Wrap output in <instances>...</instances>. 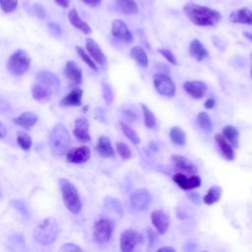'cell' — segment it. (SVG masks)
Here are the masks:
<instances>
[{
    "label": "cell",
    "mask_w": 252,
    "mask_h": 252,
    "mask_svg": "<svg viewBox=\"0 0 252 252\" xmlns=\"http://www.w3.org/2000/svg\"><path fill=\"white\" fill-rule=\"evenodd\" d=\"M183 13L190 22L199 27H214L221 20V15L217 10L195 3L185 4Z\"/></svg>",
    "instance_id": "1"
},
{
    "label": "cell",
    "mask_w": 252,
    "mask_h": 252,
    "mask_svg": "<svg viewBox=\"0 0 252 252\" xmlns=\"http://www.w3.org/2000/svg\"><path fill=\"white\" fill-rule=\"evenodd\" d=\"M71 138L65 125L57 123L49 134V146L51 153L56 157H62L70 150Z\"/></svg>",
    "instance_id": "2"
},
{
    "label": "cell",
    "mask_w": 252,
    "mask_h": 252,
    "mask_svg": "<svg viewBox=\"0 0 252 252\" xmlns=\"http://www.w3.org/2000/svg\"><path fill=\"white\" fill-rule=\"evenodd\" d=\"M59 226L55 219L46 218L42 220L34 228L33 237L41 245H48L55 241Z\"/></svg>",
    "instance_id": "3"
},
{
    "label": "cell",
    "mask_w": 252,
    "mask_h": 252,
    "mask_svg": "<svg viewBox=\"0 0 252 252\" xmlns=\"http://www.w3.org/2000/svg\"><path fill=\"white\" fill-rule=\"evenodd\" d=\"M59 187L66 208L75 215L79 214L82 210V202L75 185L65 178H60Z\"/></svg>",
    "instance_id": "4"
},
{
    "label": "cell",
    "mask_w": 252,
    "mask_h": 252,
    "mask_svg": "<svg viewBox=\"0 0 252 252\" xmlns=\"http://www.w3.org/2000/svg\"><path fill=\"white\" fill-rule=\"evenodd\" d=\"M31 64V57L23 49H17L9 57L7 63L8 71L14 76H22L28 72Z\"/></svg>",
    "instance_id": "5"
},
{
    "label": "cell",
    "mask_w": 252,
    "mask_h": 252,
    "mask_svg": "<svg viewBox=\"0 0 252 252\" xmlns=\"http://www.w3.org/2000/svg\"><path fill=\"white\" fill-rule=\"evenodd\" d=\"M114 226L113 220L109 219L98 220L94 227V240L98 244L106 243L111 238Z\"/></svg>",
    "instance_id": "6"
},
{
    "label": "cell",
    "mask_w": 252,
    "mask_h": 252,
    "mask_svg": "<svg viewBox=\"0 0 252 252\" xmlns=\"http://www.w3.org/2000/svg\"><path fill=\"white\" fill-rule=\"evenodd\" d=\"M143 243L144 236L135 229H126L120 235V249L122 252H133L137 245Z\"/></svg>",
    "instance_id": "7"
},
{
    "label": "cell",
    "mask_w": 252,
    "mask_h": 252,
    "mask_svg": "<svg viewBox=\"0 0 252 252\" xmlns=\"http://www.w3.org/2000/svg\"><path fill=\"white\" fill-rule=\"evenodd\" d=\"M154 86L158 93L163 96L172 97L175 95L176 87L168 75L158 73L154 75Z\"/></svg>",
    "instance_id": "8"
},
{
    "label": "cell",
    "mask_w": 252,
    "mask_h": 252,
    "mask_svg": "<svg viewBox=\"0 0 252 252\" xmlns=\"http://www.w3.org/2000/svg\"><path fill=\"white\" fill-rule=\"evenodd\" d=\"M111 33L118 40L130 44L133 42L134 37L127 25L122 20H113L111 25Z\"/></svg>",
    "instance_id": "9"
},
{
    "label": "cell",
    "mask_w": 252,
    "mask_h": 252,
    "mask_svg": "<svg viewBox=\"0 0 252 252\" xmlns=\"http://www.w3.org/2000/svg\"><path fill=\"white\" fill-rule=\"evenodd\" d=\"M151 200V194L146 189H138L134 191L130 196V204L132 208H134L137 211L148 210Z\"/></svg>",
    "instance_id": "10"
},
{
    "label": "cell",
    "mask_w": 252,
    "mask_h": 252,
    "mask_svg": "<svg viewBox=\"0 0 252 252\" xmlns=\"http://www.w3.org/2000/svg\"><path fill=\"white\" fill-rule=\"evenodd\" d=\"M91 158V150L87 146L72 148L66 154V158L71 163H84Z\"/></svg>",
    "instance_id": "11"
},
{
    "label": "cell",
    "mask_w": 252,
    "mask_h": 252,
    "mask_svg": "<svg viewBox=\"0 0 252 252\" xmlns=\"http://www.w3.org/2000/svg\"><path fill=\"white\" fill-rule=\"evenodd\" d=\"M35 79L38 84L48 88L52 92H57L60 87L59 79L55 76V74L49 71H40L36 73Z\"/></svg>",
    "instance_id": "12"
},
{
    "label": "cell",
    "mask_w": 252,
    "mask_h": 252,
    "mask_svg": "<svg viewBox=\"0 0 252 252\" xmlns=\"http://www.w3.org/2000/svg\"><path fill=\"white\" fill-rule=\"evenodd\" d=\"M86 48L90 53V55L92 56V58L94 60V62H96L101 66L106 64L107 57L103 53V51L101 50V48L99 47V45L96 43L95 40H94L91 37L86 38Z\"/></svg>",
    "instance_id": "13"
},
{
    "label": "cell",
    "mask_w": 252,
    "mask_h": 252,
    "mask_svg": "<svg viewBox=\"0 0 252 252\" xmlns=\"http://www.w3.org/2000/svg\"><path fill=\"white\" fill-rule=\"evenodd\" d=\"M183 89L195 99L202 98L207 93V85L202 81H187L184 83Z\"/></svg>",
    "instance_id": "14"
},
{
    "label": "cell",
    "mask_w": 252,
    "mask_h": 252,
    "mask_svg": "<svg viewBox=\"0 0 252 252\" xmlns=\"http://www.w3.org/2000/svg\"><path fill=\"white\" fill-rule=\"evenodd\" d=\"M90 124L87 118L80 117L75 120V127L73 129L74 136L81 142H90L91 135L89 133Z\"/></svg>",
    "instance_id": "15"
},
{
    "label": "cell",
    "mask_w": 252,
    "mask_h": 252,
    "mask_svg": "<svg viewBox=\"0 0 252 252\" xmlns=\"http://www.w3.org/2000/svg\"><path fill=\"white\" fill-rule=\"evenodd\" d=\"M171 160L173 161V163L176 166V168L181 170L182 172L194 175L198 171L197 166L189 158H187L184 156L172 155L171 156Z\"/></svg>",
    "instance_id": "16"
},
{
    "label": "cell",
    "mask_w": 252,
    "mask_h": 252,
    "mask_svg": "<svg viewBox=\"0 0 252 252\" xmlns=\"http://www.w3.org/2000/svg\"><path fill=\"white\" fill-rule=\"evenodd\" d=\"M151 220L158 234H163L167 231L169 226V219L161 211H153L151 214Z\"/></svg>",
    "instance_id": "17"
},
{
    "label": "cell",
    "mask_w": 252,
    "mask_h": 252,
    "mask_svg": "<svg viewBox=\"0 0 252 252\" xmlns=\"http://www.w3.org/2000/svg\"><path fill=\"white\" fill-rule=\"evenodd\" d=\"M65 76L69 81L75 85H80L83 82V73L82 70L74 61H68L64 69Z\"/></svg>",
    "instance_id": "18"
},
{
    "label": "cell",
    "mask_w": 252,
    "mask_h": 252,
    "mask_svg": "<svg viewBox=\"0 0 252 252\" xmlns=\"http://www.w3.org/2000/svg\"><path fill=\"white\" fill-rule=\"evenodd\" d=\"M82 96L83 90L76 88L73 89L70 93H68L59 102L60 106L68 107V106H80L82 104Z\"/></svg>",
    "instance_id": "19"
},
{
    "label": "cell",
    "mask_w": 252,
    "mask_h": 252,
    "mask_svg": "<svg viewBox=\"0 0 252 252\" xmlns=\"http://www.w3.org/2000/svg\"><path fill=\"white\" fill-rule=\"evenodd\" d=\"M229 21L236 24L252 25V11L248 8L234 10L229 15Z\"/></svg>",
    "instance_id": "20"
},
{
    "label": "cell",
    "mask_w": 252,
    "mask_h": 252,
    "mask_svg": "<svg viewBox=\"0 0 252 252\" xmlns=\"http://www.w3.org/2000/svg\"><path fill=\"white\" fill-rule=\"evenodd\" d=\"M95 150L101 158H113L115 156L111 142L105 136H100L98 138L97 144L95 146Z\"/></svg>",
    "instance_id": "21"
},
{
    "label": "cell",
    "mask_w": 252,
    "mask_h": 252,
    "mask_svg": "<svg viewBox=\"0 0 252 252\" xmlns=\"http://www.w3.org/2000/svg\"><path fill=\"white\" fill-rule=\"evenodd\" d=\"M68 20L70 24L75 27L77 30L81 31L85 34H90L92 33V28L90 27L89 24L84 22L81 17L78 15L76 9H71L68 13Z\"/></svg>",
    "instance_id": "22"
},
{
    "label": "cell",
    "mask_w": 252,
    "mask_h": 252,
    "mask_svg": "<svg viewBox=\"0 0 252 252\" xmlns=\"http://www.w3.org/2000/svg\"><path fill=\"white\" fill-rule=\"evenodd\" d=\"M38 120V116L34 112L27 111L13 119V122L16 125L24 127L26 129H31Z\"/></svg>",
    "instance_id": "23"
},
{
    "label": "cell",
    "mask_w": 252,
    "mask_h": 252,
    "mask_svg": "<svg viewBox=\"0 0 252 252\" xmlns=\"http://www.w3.org/2000/svg\"><path fill=\"white\" fill-rule=\"evenodd\" d=\"M215 140L219 146L220 151L221 152L222 156L227 160H233L234 159V151L233 147L225 140V138L222 136V134H216Z\"/></svg>",
    "instance_id": "24"
},
{
    "label": "cell",
    "mask_w": 252,
    "mask_h": 252,
    "mask_svg": "<svg viewBox=\"0 0 252 252\" xmlns=\"http://www.w3.org/2000/svg\"><path fill=\"white\" fill-rule=\"evenodd\" d=\"M189 53H190L191 57H193L197 61L204 60L208 56V54H209L208 50L205 48L203 43L199 39H197V38L193 39L190 42Z\"/></svg>",
    "instance_id": "25"
},
{
    "label": "cell",
    "mask_w": 252,
    "mask_h": 252,
    "mask_svg": "<svg viewBox=\"0 0 252 252\" xmlns=\"http://www.w3.org/2000/svg\"><path fill=\"white\" fill-rule=\"evenodd\" d=\"M53 92L51 90H49L48 88L40 85V84H35L32 89V97L37 100V101H46L50 98L51 94Z\"/></svg>",
    "instance_id": "26"
},
{
    "label": "cell",
    "mask_w": 252,
    "mask_h": 252,
    "mask_svg": "<svg viewBox=\"0 0 252 252\" xmlns=\"http://www.w3.org/2000/svg\"><path fill=\"white\" fill-rule=\"evenodd\" d=\"M130 56L143 68L148 67L149 59H148V55L143 47L138 46V45L132 47L131 51H130Z\"/></svg>",
    "instance_id": "27"
},
{
    "label": "cell",
    "mask_w": 252,
    "mask_h": 252,
    "mask_svg": "<svg viewBox=\"0 0 252 252\" xmlns=\"http://www.w3.org/2000/svg\"><path fill=\"white\" fill-rule=\"evenodd\" d=\"M115 5L126 15L137 14L139 11L138 5L134 0H115Z\"/></svg>",
    "instance_id": "28"
},
{
    "label": "cell",
    "mask_w": 252,
    "mask_h": 252,
    "mask_svg": "<svg viewBox=\"0 0 252 252\" xmlns=\"http://www.w3.org/2000/svg\"><path fill=\"white\" fill-rule=\"evenodd\" d=\"M221 193H222V190H221V188L220 186H217V185L212 186L208 190L207 194L203 197V202L206 205L211 206V205H213V204H215V203L220 201V199L221 197Z\"/></svg>",
    "instance_id": "29"
},
{
    "label": "cell",
    "mask_w": 252,
    "mask_h": 252,
    "mask_svg": "<svg viewBox=\"0 0 252 252\" xmlns=\"http://www.w3.org/2000/svg\"><path fill=\"white\" fill-rule=\"evenodd\" d=\"M169 137H170L171 142L177 146L183 147L186 144V134L181 128H179L177 126L170 128Z\"/></svg>",
    "instance_id": "30"
},
{
    "label": "cell",
    "mask_w": 252,
    "mask_h": 252,
    "mask_svg": "<svg viewBox=\"0 0 252 252\" xmlns=\"http://www.w3.org/2000/svg\"><path fill=\"white\" fill-rule=\"evenodd\" d=\"M222 136L225 138V140L233 147H238V136L239 132L238 130L233 126H225L222 129Z\"/></svg>",
    "instance_id": "31"
},
{
    "label": "cell",
    "mask_w": 252,
    "mask_h": 252,
    "mask_svg": "<svg viewBox=\"0 0 252 252\" xmlns=\"http://www.w3.org/2000/svg\"><path fill=\"white\" fill-rule=\"evenodd\" d=\"M119 125H120V128H121L123 134L126 136V138H128V140H130L134 145L140 144V142H141L140 137L133 128H131L128 124H126L123 121H120Z\"/></svg>",
    "instance_id": "32"
},
{
    "label": "cell",
    "mask_w": 252,
    "mask_h": 252,
    "mask_svg": "<svg viewBox=\"0 0 252 252\" xmlns=\"http://www.w3.org/2000/svg\"><path fill=\"white\" fill-rule=\"evenodd\" d=\"M197 123L200 126V128L202 130H204L205 132H207V133L212 132V130H213V122H212L210 116L208 115V113L203 112V111L200 112L197 115Z\"/></svg>",
    "instance_id": "33"
},
{
    "label": "cell",
    "mask_w": 252,
    "mask_h": 252,
    "mask_svg": "<svg viewBox=\"0 0 252 252\" xmlns=\"http://www.w3.org/2000/svg\"><path fill=\"white\" fill-rule=\"evenodd\" d=\"M141 106H142V110H143V114H144V121H145L146 127L154 128L157 124V119H156L154 112L144 103H141Z\"/></svg>",
    "instance_id": "34"
},
{
    "label": "cell",
    "mask_w": 252,
    "mask_h": 252,
    "mask_svg": "<svg viewBox=\"0 0 252 252\" xmlns=\"http://www.w3.org/2000/svg\"><path fill=\"white\" fill-rule=\"evenodd\" d=\"M76 50H77V53L79 54V56L82 58V60H83L92 70L97 72V67H96V65H95L94 60L93 58H91L89 54H87V52L85 51V49H84L82 46H80V45H76Z\"/></svg>",
    "instance_id": "35"
},
{
    "label": "cell",
    "mask_w": 252,
    "mask_h": 252,
    "mask_svg": "<svg viewBox=\"0 0 252 252\" xmlns=\"http://www.w3.org/2000/svg\"><path fill=\"white\" fill-rule=\"evenodd\" d=\"M17 142H18V145L21 147V149H23L24 151H29L32 147V144L31 136L26 132H19L18 133Z\"/></svg>",
    "instance_id": "36"
},
{
    "label": "cell",
    "mask_w": 252,
    "mask_h": 252,
    "mask_svg": "<svg viewBox=\"0 0 252 252\" xmlns=\"http://www.w3.org/2000/svg\"><path fill=\"white\" fill-rule=\"evenodd\" d=\"M104 205L105 207L110 210L113 211L114 213H116L117 215L122 216V207L120 205V202L117 201L115 198L112 197H107L104 199Z\"/></svg>",
    "instance_id": "37"
},
{
    "label": "cell",
    "mask_w": 252,
    "mask_h": 252,
    "mask_svg": "<svg viewBox=\"0 0 252 252\" xmlns=\"http://www.w3.org/2000/svg\"><path fill=\"white\" fill-rule=\"evenodd\" d=\"M101 88H102L103 99H104L106 105H110L113 101V93H112L111 86L107 82L103 81L101 84Z\"/></svg>",
    "instance_id": "38"
},
{
    "label": "cell",
    "mask_w": 252,
    "mask_h": 252,
    "mask_svg": "<svg viewBox=\"0 0 252 252\" xmlns=\"http://www.w3.org/2000/svg\"><path fill=\"white\" fill-rule=\"evenodd\" d=\"M116 150L118 155L123 158V159H129L132 156L131 153V149L128 147V145H126L125 143L119 142L116 144Z\"/></svg>",
    "instance_id": "39"
},
{
    "label": "cell",
    "mask_w": 252,
    "mask_h": 252,
    "mask_svg": "<svg viewBox=\"0 0 252 252\" xmlns=\"http://www.w3.org/2000/svg\"><path fill=\"white\" fill-rule=\"evenodd\" d=\"M0 5L4 13H12L18 7V0H0Z\"/></svg>",
    "instance_id": "40"
},
{
    "label": "cell",
    "mask_w": 252,
    "mask_h": 252,
    "mask_svg": "<svg viewBox=\"0 0 252 252\" xmlns=\"http://www.w3.org/2000/svg\"><path fill=\"white\" fill-rule=\"evenodd\" d=\"M173 181L183 190L187 191V182H188V177H186L185 174L183 173H176L172 176Z\"/></svg>",
    "instance_id": "41"
},
{
    "label": "cell",
    "mask_w": 252,
    "mask_h": 252,
    "mask_svg": "<svg viewBox=\"0 0 252 252\" xmlns=\"http://www.w3.org/2000/svg\"><path fill=\"white\" fill-rule=\"evenodd\" d=\"M158 51L171 64L173 65H177V60H176V57L175 55L167 48H158Z\"/></svg>",
    "instance_id": "42"
},
{
    "label": "cell",
    "mask_w": 252,
    "mask_h": 252,
    "mask_svg": "<svg viewBox=\"0 0 252 252\" xmlns=\"http://www.w3.org/2000/svg\"><path fill=\"white\" fill-rule=\"evenodd\" d=\"M57 252H84L81 247L74 243H65L63 244Z\"/></svg>",
    "instance_id": "43"
},
{
    "label": "cell",
    "mask_w": 252,
    "mask_h": 252,
    "mask_svg": "<svg viewBox=\"0 0 252 252\" xmlns=\"http://www.w3.org/2000/svg\"><path fill=\"white\" fill-rule=\"evenodd\" d=\"M201 185V178L198 175H191L187 182V191L198 188Z\"/></svg>",
    "instance_id": "44"
},
{
    "label": "cell",
    "mask_w": 252,
    "mask_h": 252,
    "mask_svg": "<svg viewBox=\"0 0 252 252\" xmlns=\"http://www.w3.org/2000/svg\"><path fill=\"white\" fill-rule=\"evenodd\" d=\"M48 30L54 36H60L61 35V28L55 24V23H49L48 24Z\"/></svg>",
    "instance_id": "45"
},
{
    "label": "cell",
    "mask_w": 252,
    "mask_h": 252,
    "mask_svg": "<svg viewBox=\"0 0 252 252\" xmlns=\"http://www.w3.org/2000/svg\"><path fill=\"white\" fill-rule=\"evenodd\" d=\"M32 10H33V13L39 18V19H44L45 18V10L44 8L39 5V4H34L33 7H32Z\"/></svg>",
    "instance_id": "46"
},
{
    "label": "cell",
    "mask_w": 252,
    "mask_h": 252,
    "mask_svg": "<svg viewBox=\"0 0 252 252\" xmlns=\"http://www.w3.org/2000/svg\"><path fill=\"white\" fill-rule=\"evenodd\" d=\"M84 3H86L87 5L91 6V7H96L100 4L101 0H82Z\"/></svg>",
    "instance_id": "47"
},
{
    "label": "cell",
    "mask_w": 252,
    "mask_h": 252,
    "mask_svg": "<svg viewBox=\"0 0 252 252\" xmlns=\"http://www.w3.org/2000/svg\"><path fill=\"white\" fill-rule=\"evenodd\" d=\"M215 99L214 98H208L206 101H205V107L208 108V109H211L215 106Z\"/></svg>",
    "instance_id": "48"
},
{
    "label": "cell",
    "mask_w": 252,
    "mask_h": 252,
    "mask_svg": "<svg viewBox=\"0 0 252 252\" xmlns=\"http://www.w3.org/2000/svg\"><path fill=\"white\" fill-rule=\"evenodd\" d=\"M188 197H189L194 203L200 204V197H199V194H198V193H191Z\"/></svg>",
    "instance_id": "49"
},
{
    "label": "cell",
    "mask_w": 252,
    "mask_h": 252,
    "mask_svg": "<svg viewBox=\"0 0 252 252\" xmlns=\"http://www.w3.org/2000/svg\"><path fill=\"white\" fill-rule=\"evenodd\" d=\"M60 7H63V8H67L70 4V0H54Z\"/></svg>",
    "instance_id": "50"
},
{
    "label": "cell",
    "mask_w": 252,
    "mask_h": 252,
    "mask_svg": "<svg viewBox=\"0 0 252 252\" xmlns=\"http://www.w3.org/2000/svg\"><path fill=\"white\" fill-rule=\"evenodd\" d=\"M157 252H176V250L171 246H164L159 248Z\"/></svg>",
    "instance_id": "51"
},
{
    "label": "cell",
    "mask_w": 252,
    "mask_h": 252,
    "mask_svg": "<svg viewBox=\"0 0 252 252\" xmlns=\"http://www.w3.org/2000/svg\"><path fill=\"white\" fill-rule=\"evenodd\" d=\"M0 136H1V138H5V136H6V128L4 127L3 124L0 125Z\"/></svg>",
    "instance_id": "52"
},
{
    "label": "cell",
    "mask_w": 252,
    "mask_h": 252,
    "mask_svg": "<svg viewBox=\"0 0 252 252\" xmlns=\"http://www.w3.org/2000/svg\"><path fill=\"white\" fill-rule=\"evenodd\" d=\"M148 234H149V243L152 244L153 240L155 238V233L152 230H148Z\"/></svg>",
    "instance_id": "53"
},
{
    "label": "cell",
    "mask_w": 252,
    "mask_h": 252,
    "mask_svg": "<svg viewBox=\"0 0 252 252\" xmlns=\"http://www.w3.org/2000/svg\"><path fill=\"white\" fill-rule=\"evenodd\" d=\"M243 35L250 41H252V32H244Z\"/></svg>",
    "instance_id": "54"
},
{
    "label": "cell",
    "mask_w": 252,
    "mask_h": 252,
    "mask_svg": "<svg viewBox=\"0 0 252 252\" xmlns=\"http://www.w3.org/2000/svg\"><path fill=\"white\" fill-rule=\"evenodd\" d=\"M251 56H252V54H251ZM251 77H252V69H251Z\"/></svg>",
    "instance_id": "55"
}]
</instances>
